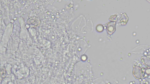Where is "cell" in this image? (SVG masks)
Segmentation results:
<instances>
[{
  "label": "cell",
  "instance_id": "cell-2",
  "mask_svg": "<svg viewBox=\"0 0 150 84\" xmlns=\"http://www.w3.org/2000/svg\"><path fill=\"white\" fill-rule=\"evenodd\" d=\"M97 31L99 32L103 31L104 29V27L103 25L100 24H98L96 28Z\"/></svg>",
  "mask_w": 150,
  "mask_h": 84
},
{
  "label": "cell",
  "instance_id": "cell-1",
  "mask_svg": "<svg viewBox=\"0 0 150 84\" xmlns=\"http://www.w3.org/2000/svg\"><path fill=\"white\" fill-rule=\"evenodd\" d=\"M116 22L111 21L108 22L106 26V31L108 34H112L115 31V24Z\"/></svg>",
  "mask_w": 150,
  "mask_h": 84
}]
</instances>
